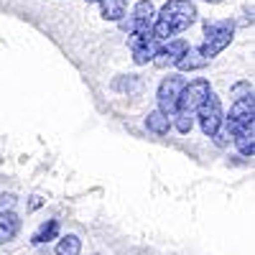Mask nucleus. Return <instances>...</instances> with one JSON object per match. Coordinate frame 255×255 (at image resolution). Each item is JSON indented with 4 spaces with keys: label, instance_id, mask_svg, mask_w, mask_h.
<instances>
[{
    "label": "nucleus",
    "instance_id": "nucleus-9",
    "mask_svg": "<svg viewBox=\"0 0 255 255\" xmlns=\"http://www.w3.org/2000/svg\"><path fill=\"white\" fill-rule=\"evenodd\" d=\"M207 64H209V59H204V56H202L199 46H186V49H184V54L179 56V61L174 64V67H176L179 72H197V69L207 67Z\"/></svg>",
    "mask_w": 255,
    "mask_h": 255
},
{
    "label": "nucleus",
    "instance_id": "nucleus-17",
    "mask_svg": "<svg viewBox=\"0 0 255 255\" xmlns=\"http://www.w3.org/2000/svg\"><path fill=\"white\" fill-rule=\"evenodd\" d=\"M115 90H123V92H135V90H140V79L138 77H120V79H115V84H113Z\"/></svg>",
    "mask_w": 255,
    "mask_h": 255
},
{
    "label": "nucleus",
    "instance_id": "nucleus-14",
    "mask_svg": "<svg viewBox=\"0 0 255 255\" xmlns=\"http://www.w3.org/2000/svg\"><path fill=\"white\" fill-rule=\"evenodd\" d=\"M232 140H235L238 151H240L243 156H248V158L255 156V128H253V130H243V133H238V135H232Z\"/></svg>",
    "mask_w": 255,
    "mask_h": 255
},
{
    "label": "nucleus",
    "instance_id": "nucleus-5",
    "mask_svg": "<svg viewBox=\"0 0 255 255\" xmlns=\"http://www.w3.org/2000/svg\"><path fill=\"white\" fill-rule=\"evenodd\" d=\"M255 128V97L253 92L250 95H243L235 100L232 110L227 115V130L230 135H238L243 130H253Z\"/></svg>",
    "mask_w": 255,
    "mask_h": 255
},
{
    "label": "nucleus",
    "instance_id": "nucleus-11",
    "mask_svg": "<svg viewBox=\"0 0 255 255\" xmlns=\"http://www.w3.org/2000/svg\"><path fill=\"white\" fill-rule=\"evenodd\" d=\"M145 128H148L153 135H166L168 130H171V120H168L166 113H161V110L156 108V110H151V113L145 115Z\"/></svg>",
    "mask_w": 255,
    "mask_h": 255
},
{
    "label": "nucleus",
    "instance_id": "nucleus-20",
    "mask_svg": "<svg viewBox=\"0 0 255 255\" xmlns=\"http://www.w3.org/2000/svg\"><path fill=\"white\" fill-rule=\"evenodd\" d=\"M204 3H215V5H220V3H225V0H204Z\"/></svg>",
    "mask_w": 255,
    "mask_h": 255
},
{
    "label": "nucleus",
    "instance_id": "nucleus-1",
    "mask_svg": "<svg viewBox=\"0 0 255 255\" xmlns=\"http://www.w3.org/2000/svg\"><path fill=\"white\" fill-rule=\"evenodd\" d=\"M197 15H199L197 5L191 3V0H168V3H163V8L156 13L151 33L158 41H168L171 36L184 33L189 26H194Z\"/></svg>",
    "mask_w": 255,
    "mask_h": 255
},
{
    "label": "nucleus",
    "instance_id": "nucleus-16",
    "mask_svg": "<svg viewBox=\"0 0 255 255\" xmlns=\"http://www.w3.org/2000/svg\"><path fill=\"white\" fill-rule=\"evenodd\" d=\"M82 253V240L77 235H67L61 238L56 245V255H79Z\"/></svg>",
    "mask_w": 255,
    "mask_h": 255
},
{
    "label": "nucleus",
    "instance_id": "nucleus-15",
    "mask_svg": "<svg viewBox=\"0 0 255 255\" xmlns=\"http://www.w3.org/2000/svg\"><path fill=\"white\" fill-rule=\"evenodd\" d=\"M102 5V18L105 20H120L125 18V0H100Z\"/></svg>",
    "mask_w": 255,
    "mask_h": 255
},
{
    "label": "nucleus",
    "instance_id": "nucleus-19",
    "mask_svg": "<svg viewBox=\"0 0 255 255\" xmlns=\"http://www.w3.org/2000/svg\"><path fill=\"white\" fill-rule=\"evenodd\" d=\"M36 207H41V197H33V202H31V209H36Z\"/></svg>",
    "mask_w": 255,
    "mask_h": 255
},
{
    "label": "nucleus",
    "instance_id": "nucleus-4",
    "mask_svg": "<svg viewBox=\"0 0 255 255\" xmlns=\"http://www.w3.org/2000/svg\"><path fill=\"white\" fill-rule=\"evenodd\" d=\"M202 125V133L209 135V138H217L220 130H222V125H225V115H222V102L215 92H209L202 105L197 108V115H194Z\"/></svg>",
    "mask_w": 255,
    "mask_h": 255
},
{
    "label": "nucleus",
    "instance_id": "nucleus-22",
    "mask_svg": "<svg viewBox=\"0 0 255 255\" xmlns=\"http://www.w3.org/2000/svg\"><path fill=\"white\" fill-rule=\"evenodd\" d=\"M125 3H128V0H125Z\"/></svg>",
    "mask_w": 255,
    "mask_h": 255
},
{
    "label": "nucleus",
    "instance_id": "nucleus-8",
    "mask_svg": "<svg viewBox=\"0 0 255 255\" xmlns=\"http://www.w3.org/2000/svg\"><path fill=\"white\" fill-rule=\"evenodd\" d=\"M189 44L184 38H168V44L166 46H158V51L153 54V64L158 69H168V67H174V64L179 61V56L184 54V49H186Z\"/></svg>",
    "mask_w": 255,
    "mask_h": 255
},
{
    "label": "nucleus",
    "instance_id": "nucleus-3",
    "mask_svg": "<svg viewBox=\"0 0 255 255\" xmlns=\"http://www.w3.org/2000/svg\"><path fill=\"white\" fill-rule=\"evenodd\" d=\"M232 36H235V20H207L204 23V41H202V56L204 59H215L217 54H222L230 44H232Z\"/></svg>",
    "mask_w": 255,
    "mask_h": 255
},
{
    "label": "nucleus",
    "instance_id": "nucleus-18",
    "mask_svg": "<svg viewBox=\"0 0 255 255\" xmlns=\"http://www.w3.org/2000/svg\"><path fill=\"white\" fill-rule=\"evenodd\" d=\"M15 204V197L13 194H0V209H10Z\"/></svg>",
    "mask_w": 255,
    "mask_h": 255
},
{
    "label": "nucleus",
    "instance_id": "nucleus-6",
    "mask_svg": "<svg viewBox=\"0 0 255 255\" xmlns=\"http://www.w3.org/2000/svg\"><path fill=\"white\" fill-rule=\"evenodd\" d=\"M186 79L181 74H168L161 84H158V92H156V100H158V110L166 113L171 118L176 113V102H179V95L184 90Z\"/></svg>",
    "mask_w": 255,
    "mask_h": 255
},
{
    "label": "nucleus",
    "instance_id": "nucleus-12",
    "mask_svg": "<svg viewBox=\"0 0 255 255\" xmlns=\"http://www.w3.org/2000/svg\"><path fill=\"white\" fill-rule=\"evenodd\" d=\"M56 238H59V220H46L44 225L33 232L31 243H33V245H44V243H51V240H56Z\"/></svg>",
    "mask_w": 255,
    "mask_h": 255
},
{
    "label": "nucleus",
    "instance_id": "nucleus-21",
    "mask_svg": "<svg viewBox=\"0 0 255 255\" xmlns=\"http://www.w3.org/2000/svg\"><path fill=\"white\" fill-rule=\"evenodd\" d=\"M87 3H100V0H87Z\"/></svg>",
    "mask_w": 255,
    "mask_h": 255
},
{
    "label": "nucleus",
    "instance_id": "nucleus-7",
    "mask_svg": "<svg viewBox=\"0 0 255 255\" xmlns=\"http://www.w3.org/2000/svg\"><path fill=\"white\" fill-rule=\"evenodd\" d=\"M153 18H156L153 3H151V0H140V3H135V8H133L130 15L120 18V26H123L128 33H133V31H151Z\"/></svg>",
    "mask_w": 255,
    "mask_h": 255
},
{
    "label": "nucleus",
    "instance_id": "nucleus-13",
    "mask_svg": "<svg viewBox=\"0 0 255 255\" xmlns=\"http://www.w3.org/2000/svg\"><path fill=\"white\" fill-rule=\"evenodd\" d=\"M158 44H161V41H158L156 36L148 38L145 44H140L138 49H133V61L138 64V67H140V64H148V61L153 59V54L158 51Z\"/></svg>",
    "mask_w": 255,
    "mask_h": 255
},
{
    "label": "nucleus",
    "instance_id": "nucleus-2",
    "mask_svg": "<svg viewBox=\"0 0 255 255\" xmlns=\"http://www.w3.org/2000/svg\"><path fill=\"white\" fill-rule=\"evenodd\" d=\"M212 92L209 82L207 79H191L184 84V90L179 95V102H176V113L171 118H176V130L179 133H189L194 128V115H197V108L202 105V100Z\"/></svg>",
    "mask_w": 255,
    "mask_h": 255
},
{
    "label": "nucleus",
    "instance_id": "nucleus-10",
    "mask_svg": "<svg viewBox=\"0 0 255 255\" xmlns=\"http://www.w3.org/2000/svg\"><path fill=\"white\" fill-rule=\"evenodd\" d=\"M18 232H20V217L10 209H5V212L0 209V245L10 243Z\"/></svg>",
    "mask_w": 255,
    "mask_h": 255
}]
</instances>
